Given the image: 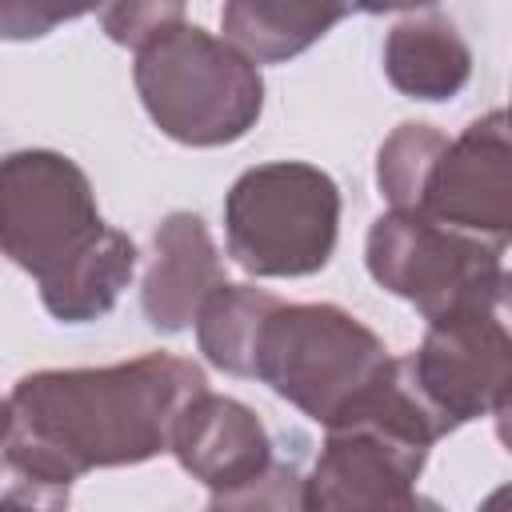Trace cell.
I'll return each instance as SVG.
<instances>
[{
	"mask_svg": "<svg viewBox=\"0 0 512 512\" xmlns=\"http://www.w3.org/2000/svg\"><path fill=\"white\" fill-rule=\"evenodd\" d=\"M200 392H208L204 372L168 352L112 368L32 372L8 396L4 448L60 484L92 468L144 464L172 444L180 412Z\"/></svg>",
	"mask_w": 512,
	"mask_h": 512,
	"instance_id": "1",
	"label": "cell"
},
{
	"mask_svg": "<svg viewBox=\"0 0 512 512\" xmlns=\"http://www.w3.org/2000/svg\"><path fill=\"white\" fill-rule=\"evenodd\" d=\"M0 252L64 324L112 312L136 268V244L100 220L80 164L44 148L0 160Z\"/></svg>",
	"mask_w": 512,
	"mask_h": 512,
	"instance_id": "2",
	"label": "cell"
},
{
	"mask_svg": "<svg viewBox=\"0 0 512 512\" xmlns=\"http://www.w3.org/2000/svg\"><path fill=\"white\" fill-rule=\"evenodd\" d=\"M132 76L156 128L192 148L240 140L264 108L256 64L184 16L136 48Z\"/></svg>",
	"mask_w": 512,
	"mask_h": 512,
	"instance_id": "3",
	"label": "cell"
},
{
	"mask_svg": "<svg viewBox=\"0 0 512 512\" xmlns=\"http://www.w3.org/2000/svg\"><path fill=\"white\" fill-rule=\"evenodd\" d=\"M392 368L372 328L336 304H276L260 328L252 376L324 428H336Z\"/></svg>",
	"mask_w": 512,
	"mask_h": 512,
	"instance_id": "4",
	"label": "cell"
},
{
	"mask_svg": "<svg viewBox=\"0 0 512 512\" xmlns=\"http://www.w3.org/2000/svg\"><path fill=\"white\" fill-rule=\"evenodd\" d=\"M336 224L332 176L300 160L248 168L224 200L228 256L252 276L320 272L336 248Z\"/></svg>",
	"mask_w": 512,
	"mask_h": 512,
	"instance_id": "5",
	"label": "cell"
},
{
	"mask_svg": "<svg viewBox=\"0 0 512 512\" xmlns=\"http://www.w3.org/2000/svg\"><path fill=\"white\" fill-rule=\"evenodd\" d=\"M368 272L416 304L428 324L460 312H504V248L416 212H384L372 224Z\"/></svg>",
	"mask_w": 512,
	"mask_h": 512,
	"instance_id": "6",
	"label": "cell"
},
{
	"mask_svg": "<svg viewBox=\"0 0 512 512\" xmlns=\"http://www.w3.org/2000/svg\"><path fill=\"white\" fill-rule=\"evenodd\" d=\"M428 448L412 424L388 412L332 428L304 480V512H444L416 492Z\"/></svg>",
	"mask_w": 512,
	"mask_h": 512,
	"instance_id": "7",
	"label": "cell"
},
{
	"mask_svg": "<svg viewBox=\"0 0 512 512\" xmlns=\"http://www.w3.org/2000/svg\"><path fill=\"white\" fill-rule=\"evenodd\" d=\"M400 364L444 436L476 416L508 412L512 340L504 312H460L432 320L420 348Z\"/></svg>",
	"mask_w": 512,
	"mask_h": 512,
	"instance_id": "8",
	"label": "cell"
},
{
	"mask_svg": "<svg viewBox=\"0 0 512 512\" xmlns=\"http://www.w3.org/2000/svg\"><path fill=\"white\" fill-rule=\"evenodd\" d=\"M416 216L504 248L512 232V148L500 108L448 140Z\"/></svg>",
	"mask_w": 512,
	"mask_h": 512,
	"instance_id": "9",
	"label": "cell"
},
{
	"mask_svg": "<svg viewBox=\"0 0 512 512\" xmlns=\"http://www.w3.org/2000/svg\"><path fill=\"white\" fill-rule=\"evenodd\" d=\"M192 480L208 484L212 496L248 484L272 464V440L252 408L232 396L200 392L188 400L168 444Z\"/></svg>",
	"mask_w": 512,
	"mask_h": 512,
	"instance_id": "10",
	"label": "cell"
},
{
	"mask_svg": "<svg viewBox=\"0 0 512 512\" xmlns=\"http://www.w3.org/2000/svg\"><path fill=\"white\" fill-rule=\"evenodd\" d=\"M224 284L216 244L200 216L172 212L152 236V260L140 284L144 316L156 332H180L196 320L200 304Z\"/></svg>",
	"mask_w": 512,
	"mask_h": 512,
	"instance_id": "11",
	"label": "cell"
},
{
	"mask_svg": "<svg viewBox=\"0 0 512 512\" xmlns=\"http://www.w3.org/2000/svg\"><path fill=\"white\" fill-rule=\"evenodd\" d=\"M384 72L404 96L448 100L468 84L472 52L444 12L420 8L392 24L384 40Z\"/></svg>",
	"mask_w": 512,
	"mask_h": 512,
	"instance_id": "12",
	"label": "cell"
},
{
	"mask_svg": "<svg viewBox=\"0 0 512 512\" xmlns=\"http://www.w3.org/2000/svg\"><path fill=\"white\" fill-rule=\"evenodd\" d=\"M348 8L332 4H264V0H236L224 4L220 24L224 40L252 64H276L308 44H316L336 20H344Z\"/></svg>",
	"mask_w": 512,
	"mask_h": 512,
	"instance_id": "13",
	"label": "cell"
},
{
	"mask_svg": "<svg viewBox=\"0 0 512 512\" xmlns=\"http://www.w3.org/2000/svg\"><path fill=\"white\" fill-rule=\"evenodd\" d=\"M280 304V296L252 288V284H220L196 312V340L200 352L232 372V376H252V360H256V340L264 320L272 316V308Z\"/></svg>",
	"mask_w": 512,
	"mask_h": 512,
	"instance_id": "14",
	"label": "cell"
},
{
	"mask_svg": "<svg viewBox=\"0 0 512 512\" xmlns=\"http://www.w3.org/2000/svg\"><path fill=\"white\" fill-rule=\"evenodd\" d=\"M448 148V136L432 124H400L384 144L376 160L380 192L388 196L392 212H416L424 200V188Z\"/></svg>",
	"mask_w": 512,
	"mask_h": 512,
	"instance_id": "15",
	"label": "cell"
},
{
	"mask_svg": "<svg viewBox=\"0 0 512 512\" xmlns=\"http://www.w3.org/2000/svg\"><path fill=\"white\" fill-rule=\"evenodd\" d=\"M208 512H304V476L292 464H268L248 484L216 492Z\"/></svg>",
	"mask_w": 512,
	"mask_h": 512,
	"instance_id": "16",
	"label": "cell"
},
{
	"mask_svg": "<svg viewBox=\"0 0 512 512\" xmlns=\"http://www.w3.org/2000/svg\"><path fill=\"white\" fill-rule=\"evenodd\" d=\"M184 16V8L180 4H112V8H104L100 12V24H104V32L116 40V44H124V48H140V44H148L164 24H172V20H180Z\"/></svg>",
	"mask_w": 512,
	"mask_h": 512,
	"instance_id": "17",
	"label": "cell"
},
{
	"mask_svg": "<svg viewBox=\"0 0 512 512\" xmlns=\"http://www.w3.org/2000/svg\"><path fill=\"white\" fill-rule=\"evenodd\" d=\"M80 12H60V8H28V4H0V36L4 40H28L44 36L52 24L72 20Z\"/></svg>",
	"mask_w": 512,
	"mask_h": 512,
	"instance_id": "18",
	"label": "cell"
},
{
	"mask_svg": "<svg viewBox=\"0 0 512 512\" xmlns=\"http://www.w3.org/2000/svg\"><path fill=\"white\" fill-rule=\"evenodd\" d=\"M504 508H508V492H504V488H496V492L480 504V512H504Z\"/></svg>",
	"mask_w": 512,
	"mask_h": 512,
	"instance_id": "19",
	"label": "cell"
},
{
	"mask_svg": "<svg viewBox=\"0 0 512 512\" xmlns=\"http://www.w3.org/2000/svg\"><path fill=\"white\" fill-rule=\"evenodd\" d=\"M8 424H12V416H8V400H0V444L8 440Z\"/></svg>",
	"mask_w": 512,
	"mask_h": 512,
	"instance_id": "20",
	"label": "cell"
},
{
	"mask_svg": "<svg viewBox=\"0 0 512 512\" xmlns=\"http://www.w3.org/2000/svg\"><path fill=\"white\" fill-rule=\"evenodd\" d=\"M0 512H28V508H20V504H12V500L0 496Z\"/></svg>",
	"mask_w": 512,
	"mask_h": 512,
	"instance_id": "21",
	"label": "cell"
}]
</instances>
